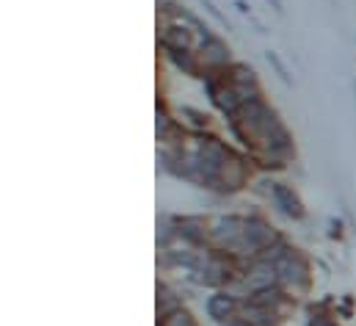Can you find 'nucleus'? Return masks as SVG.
Listing matches in <instances>:
<instances>
[{
  "label": "nucleus",
  "instance_id": "obj_1",
  "mask_svg": "<svg viewBox=\"0 0 356 326\" xmlns=\"http://www.w3.org/2000/svg\"><path fill=\"white\" fill-rule=\"evenodd\" d=\"M235 299L232 296H213L210 299V304H207V310H210V316L216 318V321H227V318H235L232 313H235Z\"/></svg>",
  "mask_w": 356,
  "mask_h": 326
},
{
  "label": "nucleus",
  "instance_id": "obj_2",
  "mask_svg": "<svg viewBox=\"0 0 356 326\" xmlns=\"http://www.w3.org/2000/svg\"><path fill=\"white\" fill-rule=\"evenodd\" d=\"M273 199H276V205L287 213V216H301V210H298V199L293 196V191L290 188H284L282 183H276L273 185Z\"/></svg>",
  "mask_w": 356,
  "mask_h": 326
},
{
  "label": "nucleus",
  "instance_id": "obj_3",
  "mask_svg": "<svg viewBox=\"0 0 356 326\" xmlns=\"http://www.w3.org/2000/svg\"><path fill=\"white\" fill-rule=\"evenodd\" d=\"M309 326H334V324H329V321H315V324H309Z\"/></svg>",
  "mask_w": 356,
  "mask_h": 326
}]
</instances>
